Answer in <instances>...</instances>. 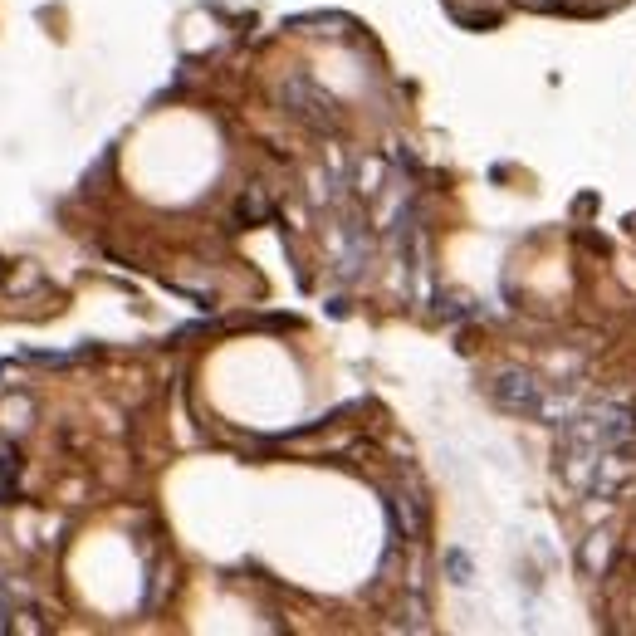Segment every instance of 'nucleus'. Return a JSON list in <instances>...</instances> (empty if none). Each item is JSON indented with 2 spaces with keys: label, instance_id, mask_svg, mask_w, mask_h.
Instances as JSON below:
<instances>
[{
  "label": "nucleus",
  "instance_id": "1",
  "mask_svg": "<svg viewBox=\"0 0 636 636\" xmlns=\"http://www.w3.org/2000/svg\"><path fill=\"white\" fill-rule=\"evenodd\" d=\"M279 98H284V108H289L299 123H309V128H333V98L318 93L309 79H289V84L279 89Z\"/></svg>",
  "mask_w": 636,
  "mask_h": 636
},
{
  "label": "nucleus",
  "instance_id": "3",
  "mask_svg": "<svg viewBox=\"0 0 636 636\" xmlns=\"http://www.w3.org/2000/svg\"><path fill=\"white\" fill-rule=\"evenodd\" d=\"M10 475H15V460L10 455H0V504L15 495V485H10Z\"/></svg>",
  "mask_w": 636,
  "mask_h": 636
},
{
  "label": "nucleus",
  "instance_id": "4",
  "mask_svg": "<svg viewBox=\"0 0 636 636\" xmlns=\"http://www.w3.org/2000/svg\"><path fill=\"white\" fill-rule=\"evenodd\" d=\"M451 578L455 583H470V558L465 553H451Z\"/></svg>",
  "mask_w": 636,
  "mask_h": 636
},
{
  "label": "nucleus",
  "instance_id": "2",
  "mask_svg": "<svg viewBox=\"0 0 636 636\" xmlns=\"http://www.w3.org/2000/svg\"><path fill=\"white\" fill-rule=\"evenodd\" d=\"M490 397H495L504 411H519V416H539V411L548 407L539 382H534L529 372H500V377L490 382Z\"/></svg>",
  "mask_w": 636,
  "mask_h": 636
}]
</instances>
